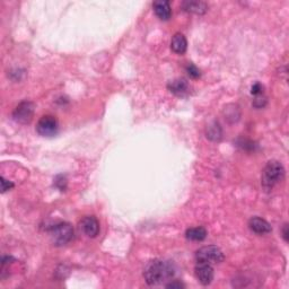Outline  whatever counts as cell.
Segmentation results:
<instances>
[{"label": "cell", "instance_id": "cell-1", "mask_svg": "<svg viewBox=\"0 0 289 289\" xmlns=\"http://www.w3.org/2000/svg\"><path fill=\"white\" fill-rule=\"evenodd\" d=\"M175 275L174 265L168 261L153 260L145 266L144 277L146 283L151 286H156L171 280Z\"/></svg>", "mask_w": 289, "mask_h": 289}, {"label": "cell", "instance_id": "cell-2", "mask_svg": "<svg viewBox=\"0 0 289 289\" xmlns=\"http://www.w3.org/2000/svg\"><path fill=\"white\" fill-rule=\"evenodd\" d=\"M285 178V168L283 164L278 160H271L265 165L262 172L261 183L266 191L272 190V187L281 182Z\"/></svg>", "mask_w": 289, "mask_h": 289}, {"label": "cell", "instance_id": "cell-3", "mask_svg": "<svg viewBox=\"0 0 289 289\" xmlns=\"http://www.w3.org/2000/svg\"><path fill=\"white\" fill-rule=\"evenodd\" d=\"M50 237L52 243L57 246L68 244L74 238V227L69 223H59L51 227Z\"/></svg>", "mask_w": 289, "mask_h": 289}, {"label": "cell", "instance_id": "cell-4", "mask_svg": "<svg viewBox=\"0 0 289 289\" xmlns=\"http://www.w3.org/2000/svg\"><path fill=\"white\" fill-rule=\"evenodd\" d=\"M224 253L219 247L209 245L199 249L196 253V260L199 263L216 264L224 261Z\"/></svg>", "mask_w": 289, "mask_h": 289}, {"label": "cell", "instance_id": "cell-5", "mask_svg": "<svg viewBox=\"0 0 289 289\" xmlns=\"http://www.w3.org/2000/svg\"><path fill=\"white\" fill-rule=\"evenodd\" d=\"M59 130L57 119L52 115H44L39 120L36 126V131L42 137H53Z\"/></svg>", "mask_w": 289, "mask_h": 289}, {"label": "cell", "instance_id": "cell-6", "mask_svg": "<svg viewBox=\"0 0 289 289\" xmlns=\"http://www.w3.org/2000/svg\"><path fill=\"white\" fill-rule=\"evenodd\" d=\"M33 114H34V104L28 101H24L21 104H18L14 110L13 118L16 122L27 125L32 121Z\"/></svg>", "mask_w": 289, "mask_h": 289}, {"label": "cell", "instance_id": "cell-7", "mask_svg": "<svg viewBox=\"0 0 289 289\" xmlns=\"http://www.w3.org/2000/svg\"><path fill=\"white\" fill-rule=\"evenodd\" d=\"M80 230L88 237H96L100 233V223L94 216H86L80 221Z\"/></svg>", "mask_w": 289, "mask_h": 289}, {"label": "cell", "instance_id": "cell-8", "mask_svg": "<svg viewBox=\"0 0 289 289\" xmlns=\"http://www.w3.org/2000/svg\"><path fill=\"white\" fill-rule=\"evenodd\" d=\"M197 263L198 264L194 271H196V277L199 283L204 285V286L211 284V281L213 280V269L211 264L199 263V262H197Z\"/></svg>", "mask_w": 289, "mask_h": 289}, {"label": "cell", "instance_id": "cell-9", "mask_svg": "<svg viewBox=\"0 0 289 289\" xmlns=\"http://www.w3.org/2000/svg\"><path fill=\"white\" fill-rule=\"evenodd\" d=\"M153 8L155 10L157 17L162 21H168L172 16L171 3L167 0H158L153 3Z\"/></svg>", "mask_w": 289, "mask_h": 289}, {"label": "cell", "instance_id": "cell-10", "mask_svg": "<svg viewBox=\"0 0 289 289\" xmlns=\"http://www.w3.org/2000/svg\"><path fill=\"white\" fill-rule=\"evenodd\" d=\"M249 227L251 231L259 235L268 234V233L271 232L270 224L266 220L260 218V217H253V218H251L249 221Z\"/></svg>", "mask_w": 289, "mask_h": 289}, {"label": "cell", "instance_id": "cell-11", "mask_svg": "<svg viewBox=\"0 0 289 289\" xmlns=\"http://www.w3.org/2000/svg\"><path fill=\"white\" fill-rule=\"evenodd\" d=\"M167 87L176 96H186L190 93V85L185 79H175L171 81Z\"/></svg>", "mask_w": 289, "mask_h": 289}, {"label": "cell", "instance_id": "cell-12", "mask_svg": "<svg viewBox=\"0 0 289 289\" xmlns=\"http://www.w3.org/2000/svg\"><path fill=\"white\" fill-rule=\"evenodd\" d=\"M186 48L187 42L185 36L183 34H180V33L175 34L171 42V49L173 50V52H175L176 54H183L186 51Z\"/></svg>", "mask_w": 289, "mask_h": 289}, {"label": "cell", "instance_id": "cell-13", "mask_svg": "<svg viewBox=\"0 0 289 289\" xmlns=\"http://www.w3.org/2000/svg\"><path fill=\"white\" fill-rule=\"evenodd\" d=\"M182 7L185 12L198 15L205 14L207 12V5L202 1H184L182 3Z\"/></svg>", "mask_w": 289, "mask_h": 289}, {"label": "cell", "instance_id": "cell-14", "mask_svg": "<svg viewBox=\"0 0 289 289\" xmlns=\"http://www.w3.org/2000/svg\"><path fill=\"white\" fill-rule=\"evenodd\" d=\"M185 237L190 241L201 242L207 237V231L205 227H192L186 230Z\"/></svg>", "mask_w": 289, "mask_h": 289}, {"label": "cell", "instance_id": "cell-15", "mask_svg": "<svg viewBox=\"0 0 289 289\" xmlns=\"http://www.w3.org/2000/svg\"><path fill=\"white\" fill-rule=\"evenodd\" d=\"M207 137L215 141L219 140V139L221 138V129L218 123L213 122L212 125H210L207 128Z\"/></svg>", "mask_w": 289, "mask_h": 289}, {"label": "cell", "instance_id": "cell-16", "mask_svg": "<svg viewBox=\"0 0 289 289\" xmlns=\"http://www.w3.org/2000/svg\"><path fill=\"white\" fill-rule=\"evenodd\" d=\"M186 73L189 74V76L192 78L200 77V70H199L193 63H189V65L186 66Z\"/></svg>", "mask_w": 289, "mask_h": 289}, {"label": "cell", "instance_id": "cell-17", "mask_svg": "<svg viewBox=\"0 0 289 289\" xmlns=\"http://www.w3.org/2000/svg\"><path fill=\"white\" fill-rule=\"evenodd\" d=\"M263 89H264L263 86H262L260 82H255V84L252 86V88H251V93L255 96H259L263 94Z\"/></svg>", "mask_w": 289, "mask_h": 289}, {"label": "cell", "instance_id": "cell-18", "mask_svg": "<svg viewBox=\"0 0 289 289\" xmlns=\"http://www.w3.org/2000/svg\"><path fill=\"white\" fill-rule=\"evenodd\" d=\"M14 187V183L13 182H9L7 181L5 178H1V191L2 192H6V191H8Z\"/></svg>", "mask_w": 289, "mask_h": 289}, {"label": "cell", "instance_id": "cell-19", "mask_svg": "<svg viewBox=\"0 0 289 289\" xmlns=\"http://www.w3.org/2000/svg\"><path fill=\"white\" fill-rule=\"evenodd\" d=\"M265 103H266V100H265V97H262V95H259V96H257V99L254 100V102H253V105L255 107H263L264 105H265Z\"/></svg>", "mask_w": 289, "mask_h": 289}, {"label": "cell", "instance_id": "cell-20", "mask_svg": "<svg viewBox=\"0 0 289 289\" xmlns=\"http://www.w3.org/2000/svg\"><path fill=\"white\" fill-rule=\"evenodd\" d=\"M166 287L167 288H183V287H184V285L179 283V281H173V283L166 285Z\"/></svg>", "mask_w": 289, "mask_h": 289}, {"label": "cell", "instance_id": "cell-21", "mask_svg": "<svg viewBox=\"0 0 289 289\" xmlns=\"http://www.w3.org/2000/svg\"><path fill=\"white\" fill-rule=\"evenodd\" d=\"M283 236H284V238H285V241H288V225L286 224L284 226V231H283Z\"/></svg>", "mask_w": 289, "mask_h": 289}]
</instances>
